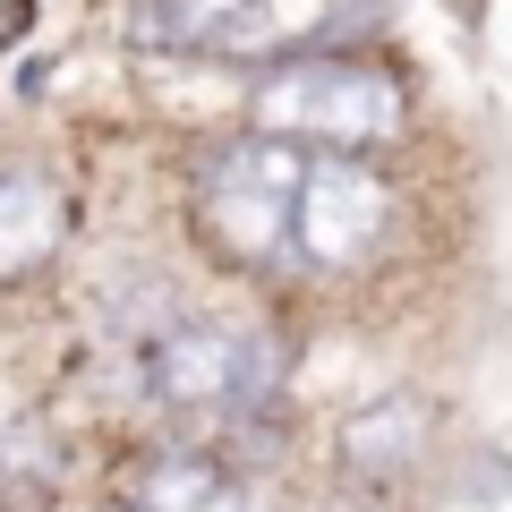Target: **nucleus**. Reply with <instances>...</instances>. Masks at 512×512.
I'll use <instances>...</instances> for the list:
<instances>
[{"mask_svg":"<svg viewBox=\"0 0 512 512\" xmlns=\"http://www.w3.org/2000/svg\"><path fill=\"white\" fill-rule=\"evenodd\" d=\"M393 231V188H384L376 163L359 154H308V180H299L291 205V256L316 265V274H350L384 248Z\"/></svg>","mask_w":512,"mask_h":512,"instance_id":"20e7f679","label":"nucleus"},{"mask_svg":"<svg viewBox=\"0 0 512 512\" xmlns=\"http://www.w3.org/2000/svg\"><path fill=\"white\" fill-rule=\"evenodd\" d=\"M60 239H69V197L52 188V171L0 163V291L43 274Z\"/></svg>","mask_w":512,"mask_h":512,"instance_id":"39448f33","label":"nucleus"},{"mask_svg":"<svg viewBox=\"0 0 512 512\" xmlns=\"http://www.w3.org/2000/svg\"><path fill=\"white\" fill-rule=\"evenodd\" d=\"M137 376H146V402L180 419H222V410L239 419L282 384V342L256 325H222V316H180L146 342Z\"/></svg>","mask_w":512,"mask_h":512,"instance_id":"f03ea898","label":"nucleus"},{"mask_svg":"<svg viewBox=\"0 0 512 512\" xmlns=\"http://www.w3.org/2000/svg\"><path fill=\"white\" fill-rule=\"evenodd\" d=\"M256 128L299 137V146H384L402 128V86L350 52H299L256 86Z\"/></svg>","mask_w":512,"mask_h":512,"instance_id":"7ed1b4c3","label":"nucleus"},{"mask_svg":"<svg viewBox=\"0 0 512 512\" xmlns=\"http://www.w3.org/2000/svg\"><path fill=\"white\" fill-rule=\"evenodd\" d=\"M299 180H308L299 137H274V128L222 137V146L197 163V231L214 239L231 265H265V256L291 248Z\"/></svg>","mask_w":512,"mask_h":512,"instance_id":"f257e3e1","label":"nucleus"},{"mask_svg":"<svg viewBox=\"0 0 512 512\" xmlns=\"http://www.w3.org/2000/svg\"><path fill=\"white\" fill-rule=\"evenodd\" d=\"M103 512H146V504H103Z\"/></svg>","mask_w":512,"mask_h":512,"instance_id":"1a4fd4ad","label":"nucleus"},{"mask_svg":"<svg viewBox=\"0 0 512 512\" xmlns=\"http://www.w3.org/2000/svg\"><path fill=\"white\" fill-rule=\"evenodd\" d=\"M427 427H436V410H427L419 393H384V402L350 410V419H342V470H359V478H402V470H419Z\"/></svg>","mask_w":512,"mask_h":512,"instance_id":"423d86ee","label":"nucleus"},{"mask_svg":"<svg viewBox=\"0 0 512 512\" xmlns=\"http://www.w3.org/2000/svg\"><path fill=\"white\" fill-rule=\"evenodd\" d=\"M137 43L163 35V52H222L265 26V0H137Z\"/></svg>","mask_w":512,"mask_h":512,"instance_id":"6e6552de","label":"nucleus"},{"mask_svg":"<svg viewBox=\"0 0 512 512\" xmlns=\"http://www.w3.org/2000/svg\"><path fill=\"white\" fill-rule=\"evenodd\" d=\"M137 504L146 512H265L256 487L222 453H163L146 470V487H137Z\"/></svg>","mask_w":512,"mask_h":512,"instance_id":"0eeeda50","label":"nucleus"}]
</instances>
